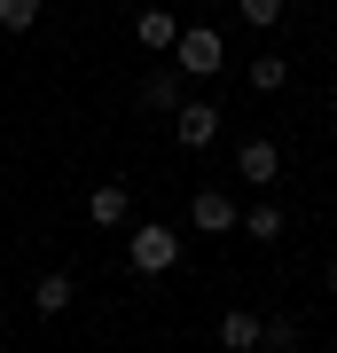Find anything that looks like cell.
Returning <instances> with one entry per match:
<instances>
[{"instance_id":"obj_1","label":"cell","mask_w":337,"mask_h":353,"mask_svg":"<svg viewBox=\"0 0 337 353\" xmlns=\"http://www.w3.org/2000/svg\"><path fill=\"white\" fill-rule=\"evenodd\" d=\"M173 71H181V79H220V71H227V39H220L212 24H181Z\"/></svg>"},{"instance_id":"obj_2","label":"cell","mask_w":337,"mask_h":353,"mask_svg":"<svg viewBox=\"0 0 337 353\" xmlns=\"http://www.w3.org/2000/svg\"><path fill=\"white\" fill-rule=\"evenodd\" d=\"M181 259V236H173V228H134V236H125V267H134V275H165V267H173Z\"/></svg>"},{"instance_id":"obj_3","label":"cell","mask_w":337,"mask_h":353,"mask_svg":"<svg viewBox=\"0 0 337 353\" xmlns=\"http://www.w3.org/2000/svg\"><path fill=\"white\" fill-rule=\"evenodd\" d=\"M212 134H220V102L188 94L181 110H173V141H181V150H212Z\"/></svg>"},{"instance_id":"obj_4","label":"cell","mask_w":337,"mask_h":353,"mask_svg":"<svg viewBox=\"0 0 337 353\" xmlns=\"http://www.w3.org/2000/svg\"><path fill=\"white\" fill-rule=\"evenodd\" d=\"M188 220H196L204 236H227V228H243V204L227 189H196V196H188Z\"/></svg>"},{"instance_id":"obj_5","label":"cell","mask_w":337,"mask_h":353,"mask_svg":"<svg viewBox=\"0 0 337 353\" xmlns=\"http://www.w3.org/2000/svg\"><path fill=\"white\" fill-rule=\"evenodd\" d=\"M236 173L251 181V189H275V173H283V150H275L267 134H251L243 150H236Z\"/></svg>"},{"instance_id":"obj_6","label":"cell","mask_w":337,"mask_h":353,"mask_svg":"<svg viewBox=\"0 0 337 353\" xmlns=\"http://www.w3.org/2000/svg\"><path fill=\"white\" fill-rule=\"evenodd\" d=\"M87 220H94V228H125V220H134V189H125V181L87 189Z\"/></svg>"},{"instance_id":"obj_7","label":"cell","mask_w":337,"mask_h":353,"mask_svg":"<svg viewBox=\"0 0 337 353\" xmlns=\"http://www.w3.org/2000/svg\"><path fill=\"white\" fill-rule=\"evenodd\" d=\"M134 39H141L150 55H173V39H181V16H173V8H141V16H134Z\"/></svg>"},{"instance_id":"obj_8","label":"cell","mask_w":337,"mask_h":353,"mask_svg":"<svg viewBox=\"0 0 337 353\" xmlns=\"http://www.w3.org/2000/svg\"><path fill=\"white\" fill-rule=\"evenodd\" d=\"M181 71H150V79H141V110H157V118H173L181 110Z\"/></svg>"},{"instance_id":"obj_9","label":"cell","mask_w":337,"mask_h":353,"mask_svg":"<svg viewBox=\"0 0 337 353\" xmlns=\"http://www.w3.org/2000/svg\"><path fill=\"white\" fill-rule=\"evenodd\" d=\"M32 314H48V322H55V314H71V275H63V267L32 283Z\"/></svg>"},{"instance_id":"obj_10","label":"cell","mask_w":337,"mask_h":353,"mask_svg":"<svg viewBox=\"0 0 337 353\" xmlns=\"http://www.w3.org/2000/svg\"><path fill=\"white\" fill-rule=\"evenodd\" d=\"M220 345L227 353H251V345H259V314H251V306H227V314H220Z\"/></svg>"},{"instance_id":"obj_11","label":"cell","mask_w":337,"mask_h":353,"mask_svg":"<svg viewBox=\"0 0 337 353\" xmlns=\"http://www.w3.org/2000/svg\"><path fill=\"white\" fill-rule=\"evenodd\" d=\"M259 345H275V353H298V322H290V314H259Z\"/></svg>"},{"instance_id":"obj_12","label":"cell","mask_w":337,"mask_h":353,"mask_svg":"<svg viewBox=\"0 0 337 353\" xmlns=\"http://www.w3.org/2000/svg\"><path fill=\"white\" fill-rule=\"evenodd\" d=\"M283 79H290V55H251V87L259 94H275Z\"/></svg>"},{"instance_id":"obj_13","label":"cell","mask_w":337,"mask_h":353,"mask_svg":"<svg viewBox=\"0 0 337 353\" xmlns=\"http://www.w3.org/2000/svg\"><path fill=\"white\" fill-rule=\"evenodd\" d=\"M243 236L275 243V236H283V204H251V212H243Z\"/></svg>"},{"instance_id":"obj_14","label":"cell","mask_w":337,"mask_h":353,"mask_svg":"<svg viewBox=\"0 0 337 353\" xmlns=\"http://www.w3.org/2000/svg\"><path fill=\"white\" fill-rule=\"evenodd\" d=\"M48 0H0V32H32Z\"/></svg>"},{"instance_id":"obj_15","label":"cell","mask_w":337,"mask_h":353,"mask_svg":"<svg viewBox=\"0 0 337 353\" xmlns=\"http://www.w3.org/2000/svg\"><path fill=\"white\" fill-rule=\"evenodd\" d=\"M227 8L243 16L251 32H275V16H283V0H227Z\"/></svg>"},{"instance_id":"obj_16","label":"cell","mask_w":337,"mask_h":353,"mask_svg":"<svg viewBox=\"0 0 337 353\" xmlns=\"http://www.w3.org/2000/svg\"><path fill=\"white\" fill-rule=\"evenodd\" d=\"M329 290H337V267H329Z\"/></svg>"},{"instance_id":"obj_17","label":"cell","mask_w":337,"mask_h":353,"mask_svg":"<svg viewBox=\"0 0 337 353\" xmlns=\"http://www.w3.org/2000/svg\"><path fill=\"white\" fill-rule=\"evenodd\" d=\"M212 8H227V0H212Z\"/></svg>"}]
</instances>
